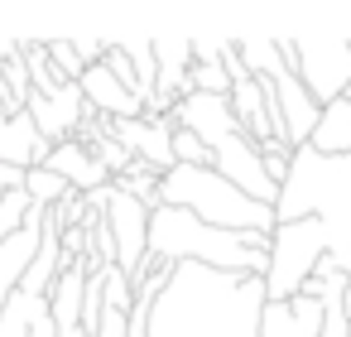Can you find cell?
<instances>
[{
  "label": "cell",
  "instance_id": "obj_4",
  "mask_svg": "<svg viewBox=\"0 0 351 337\" xmlns=\"http://www.w3.org/2000/svg\"><path fill=\"white\" fill-rule=\"evenodd\" d=\"M332 260L346 279H351V236L332 231L322 217H298V222H279L269 236V275H265V299H293L313 270Z\"/></svg>",
  "mask_w": 351,
  "mask_h": 337
},
{
  "label": "cell",
  "instance_id": "obj_23",
  "mask_svg": "<svg viewBox=\"0 0 351 337\" xmlns=\"http://www.w3.org/2000/svg\"><path fill=\"white\" fill-rule=\"evenodd\" d=\"M173 164H193V169H207L212 164V150L193 135V130H173Z\"/></svg>",
  "mask_w": 351,
  "mask_h": 337
},
{
  "label": "cell",
  "instance_id": "obj_17",
  "mask_svg": "<svg viewBox=\"0 0 351 337\" xmlns=\"http://www.w3.org/2000/svg\"><path fill=\"white\" fill-rule=\"evenodd\" d=\"M154 68H159V92L169 97H188V78H193V39H154Z\"/></svg>",
  "mask_w": 351,
  "mask_h": 337
},
{
  "label": "cell",
  "instance_id": "obj_9",
  "mask_svg": "<svg viewBox=\"0 0 351 337\" xmlns=\"http://www.w3.org/2000/svg\"><path fill=\"white\" fill-rule=\"evenodd\" d=\"M207 150H212V169H217L226 183H236L245 198H255V202H265V207H274V202H279V183L269 178L260 145H255L241 126H231L226 135H217Z\"/></svg>",
  "mask_w": 351,
  "mask_h": 337
},
{
  "label": "cell",
  "instance_id": "obj_11",
  "mask_svg": "<svg viewBox=\"0 0 351 337\" xmlns=\"http://www.w3.org/2000/svg\"><path fill=\"white\" fill-rule=\"evenodd\" d=\"M25 111H29V121L39 126V135H44L49 145H63V140H77V135H82V126L92 121V106L82 102V87H77V82H68V87H58L53 97H44V92H34Z\"/></svg>",
  "mask_w": 351,
  "mask_h": 337
},
{
  "label": "cell",
  "instance_id": "obj_15",
  "mask_svg": "<svg viewBox=\"0 0 351 337\" xmlns=\"http://www.w3.org/2000/svg\"><path fill=\"white\" fill-rule=\"evenodd\" d=\"M49 140L39 135V126L29 121V111H20V116H5L0 121V164H15V169H39L44 159H49Z\"/></svg>",
  "mask_w": 351,
  "mask_h": 337
},
{
  "label": "cell",
  "instance_id": "obj_24",
  "mask_svg": "<svg viewBox=\"0 0 351 337\" xmlns=\"http://www.w3.org/2000/svg\"><path fill=\"white\" fill-rule=\"evenodd\" d=\"M15 188H25V169L0 164V193H15Z\"/></svg>",
  "mask_w": 351,
  "mask_h": 337
},
{
  "label": "cell",
  "instance_id": "obj_19",
  "mask_svg": "<svg viewBox=\"0 0 351 337\" xmlns=\"http://www.w3.org/2000/svg\"><path fill=\"white\" fill-rule=\"evenodd\" d=\"M20 54H25V68H29V87H34V92L53 97L58 87H68V82L58 78V68L49 63V49H44L39 39H20Z\"/></svg>",
  "mask_w": 351,
  "mask_h": 337
},
{
  "label": "cell",
  "instance_id": "obj_22",
  "mask_svg": "<svg viewBox=\"0 0 351 337\" xmlns=\"http://www.w3.org/2000/svg\"><path fill=\"white\" fill-rule=\"evenodd\" d=\"M188 87H193V92H207V97H231V78H226L221 58H217V63H193Z\"/></svg>",
  "mask_w": 351,
  "mask_h": 337
},
{
  "label": "cell",
  "instance_id": "obj_21",
  "mask_svg": "<svg viewBox=\"0 0 351 337\" xmlns=\"http://www.w3.org/2000/svg\"><path fill=\"white\" fill-rule=\"evenodd\" d=\"M44 49H49V63L58 68L63 82H82L87 63L77 58V44H73V39H44Z\"/></svg>",
  "mask_w": 351,
  "mask_h": 337
},
{
  "label": "cell",
  "instance_id": "obj_3",
  "mask_svg": "<svg viewBox=\"0 0 351 337\" xmlns=\"http://www.w3.org/2000/svg\"><path fill=\"white\" fill-rule=\"evenodd\" d=\"M159 207H183L193 212L197 222L207 226H221V231H260V236H274V207L245 198L236 183H226L212 164L207 169H193V164H173L164 178H159Z\"/></svg>",
  "mask_w": 351,
  "mask_h": 337
},
{
  "label": "cell",
  "instance_id": "obj_25",
  "mask_svg": "<svg viewBox=\"0 0 351 337\" xmlns=\"http://www.w3.org/2000/svg\"><path fill=\"white\" fill-rule=\"evenodd\" d=\"M58 337H92L82 323H68V327H58Z\"/></svg>",
  "mask_w": 351,
  "mask_h": 337
},
{
  "label": "cell",
  "instance_id": "obj_18",
  "mask_svg": "<svg viewBox=\"0 0 351 337\" xmlns=\"http://www.w3.org/2000/svg\"><path fill=\"white\" fill-rule=\"evenodd\" d=\"M121 49H125V58H130V68H135V92H140V102H149L154 92H159V68H154V39H116Z\"/></svg>",
  "mask_w": 351,
  "mask_h": 337
},
{
  "label": "cell",
  "instance_id": "obj_7",
  "mask_svg": "<svg viewBox=\"0 0 351 337\" xmlns=\"http://www.w3.org/2000/svg\"><path fill=\"white\" fill-rule=\"evenodd\" d=\"M87 202H92V207L101 212V222H106L111 260L135 279V275H140V265L149 260V207H145L140 198L121 193L116 183H106V188L87 193Z\"/></svg>",
  "mask_w": 351,
  "mask_h": 337
},
{
  "label": "cell",
  "instance_id": "obj_1",
  "mask_svg": "<svg viewBox=\"0 0 351 337\" xmlns=\"http://www.w3.org/2000/svg\"><path fill=\"white\" fill-rule=\"evenodd\" d=\"M265 279L212 265H173L149 308V337H260Z\"/></svg>",
  "mask_w": 351,
  "mask_h": 337
},
{
  "label": "cell",
  "instance_id": "obj_14",
  "mask_svg": "<svg viewBox=\"0 0 351 337\" xmlns=\"http://www.w3.org/2000/svg\"><path fill=\"white\" fill-rule=\"evenodd\" d=\"M39 169H53V174H58V178H68V188H73V193H82V198L111 183V174L101 169V159H97L82 140H63V145H53V150H49V159H44Z\"/></svg>",
  "mask_w": 351,
  "mask_h": 337
},
{
  "label": "cell",
  "instance_id": "obj_20",
  "mask_svg": "<svg viewBox=\"0 0 351 337\" xmlns=\"http://www.w3.org/2000/svg\"><path fill=\"white\" fill-rule=\"evenodd\" d=\"M25 193L34 198V207H63L68 198H73V188H68V178H58L53 169H29L25 174Z\"/></svg>",
  "mask_w": 351,
  "mask_h": 337
},
{
  "label": "cell",
  "instance_id": "obj_13",
  "mask_svg": "<svg viewBox=\"0 0 351 337\" xmlns=\"http://www.w3.org/2000/svg\"><path fill=\"white\" fill-rule=\"evenodd\" d=\"M317 332H322V299L313 289L265 303V313H260V337H317Z\"/></svg>",
  "mask_w": 351,
  "mask_h": 337
},
{
  "label": "cell",
  "instance_id": "obj_10",
  "mask_svg": "<svg viewBox=\"0 0 351 337\" xmlns=\"http://www.w3.org/2000/svg\"><path fill=\"white\" fill-rule=\"evenodd\" d=\"M106 126V135L121 145V150H130L145 169H154L159 178L173 169V121L169 116H140V121H101Z\"/></svg>",
  "mask_w": 351,
  "mask_h": 337
},
{
  "label": "cell",
  "instance_id": "obj_16",
  "mask_svg": "<svg viewBox=\"0 0 351 337\" xmlns=\"http://www.w3.org/2000/svg\"><path fill=\"white\" fill-rule=\"evenodd\" d=\"M308 150H313V154H322V159H351V92H346V97H337L332 106H322V116H317V130H313Z\"/></svg>",
  "mask_w": 351,
  "mask_h": 337
},
{
  "label": "cell",
  "instance_id": "obj_2",
  "mask_svg": "<svg viewBox=\"0 0 351 337\" xmlns=\"http://www.w3.org/2000/svg\"><path fill=\"white\" fill-rule=\"evenodd\" d=\"M149 255L164 265H212L226 275H269V236L260 231H221L197 222L183 207L149 212Z\"/></svg>",
  "mask_w": 351,
  "mask_h": 337
},
{
  "label": "cell",
  "instance_id": "obj_6",
  "mask_svg": "<svg viewBox=\"0 0 351 337\" xmlns=\"http://www.w3.org/2000/svg\"><path fill=\"white\" fill-rule=\"evenodd\" d=\"M236 54L241 63L250 68V78H265L274 87V102H279V121H284V145L289 150H303L317 130V116L322 106L313 102V92L298 82V73L289 68V54H284V39H236Z\"/></svg>",
  "mask_w": 351,
  "mask_h": 337
},
{
  "label": "cell",
  "instance_id": "obj_8",
  "mask_svg": "<svg viewBox=\"0 0 351 337\" xmlns=\"http://www.w3.org/2000/svg\"><path fill=\"white\" fill-rule=\"evenodd\" d=\"M284 54L317 106L351 92V39H284Z\"/></svg>",
  "mask_w": 351,
  "mask_h": 337
},
{
  "label": "cell",
  "instance_id": "obj_12",
  "mask_svg": "<svg viewBox=\"0 0 351 337\" xmlns=\"http://www.w3.org/2000/svg\"><path fill=\"white\" fill-rule=\"evenodd\" d=\"M77 87H82V102L92 106V116H101V121H140V116H145V102H140L106 63L87 68Z\"/></svg>",
  "mask_w": 351,
  "mask_h": 337
},
{
  "label": "cell",
  "instance_id": "obj_26",
  "mask_svg": "<svg viewBox=\"0 0 351 337\" xmlns=\"http://www.w3.org/2000/svg\"><path fill=\"white\" fill-rule=\"evenodd\" d=\"M346 327H351V289H346Z\"/></svg>",
  "mask_w": 351,
  "mask_h": 337
},
{
  "label": "cell",
  "instance_id": "obj_5",
  "mask_svg": "<svg viewBox=\"0 0 351 337\" xmlns=\"http://www.w3.org/2000/svg\"><path fill=\"white\" fill-rule=\"evenodd\" d=\"M322 217L332 231L351 236V159H322L308 145L293 150L289 178L279 183L274 222Z\"/></svg>",
  "mask_w": 351,
  "mask_h": 337
}]
</instances>
